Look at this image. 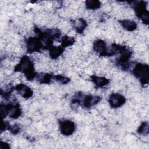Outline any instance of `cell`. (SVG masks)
I'll return each instance as SVG.
<instances>
[{
  "instance_id": "cell-12",
  "label": "cell",
  "mask_w": 149,
  "mask_h": 149,
  "mask_svg": "<svg viewBox=\"0 0 149 149\" xmlns=\"http://www.w3.org/2000/svg\"><path fill=\"white\" fill-rule=\"evenodd\" d=\"M119 22L121 24L122 27L128 31H133L135 30L137 27V23L134 21L132 20H119Z\"/></svg>"
},
{
  "instance_id": "cell-2",
  "label": "cell",
  "mask_w": 149,
  "mask_h": 149,
  "mask_svg": "<svg viewBox=\"0 0 149 149\" xmlns=\"http://www.w3.org/2000/svg\"><path fill=\"white\" fill-rule=\"evenodd\" d=\"M130 5L134 9L137 17L140 19L143 23L148 24L149 22V12L146 8V2L140 1H130Z\"/></svg>"
},
{
  "instance_id": "cell-13",
  "label": "cell",
  "mask_w": 149,
  "mask_h": 149,
  "mask_svg": "<svg viewBox=\"0 0 149 149\" xmlns=\"http://www.w3.org/2000/svg\"><path fill=\"white\" fill-rule=\"evenodd\" d=\"M37 80L41 84H49L53 79V75L48 73H41L36 76Z\"/></svg>"
},
{
  "instance_id": "cell-5",
  "label": "cell",
  "mask_w": 149,
  "mask_h": 149,
  "mask_svg": "<svg viewBox=\"0 0 149 149\" xmlns=\"http://www.w3.org/2000/svg\"><path fill=\"white\" fill-rule=\"evenodd\" d=\"M75 123L70 120H63L59 122V130L62 134L68 136L72 135L75 131Z\"/></svg>"
},
{
  "instance_id": "cell-10",
  "label": "cell",
  "mask_w": 149,
  "mask_h": 149,
  "mask_svg": "<svg viewBox=\"0 0 149 149\" xmlns=\"http://www.w3.org/2000/svg\"><path fill=\"white\" fill-rule=\"evenodd\" d=\"M90 79L97 87H103L109 83V80L107 78L96 75L91 76Z\"/></svg>"
},
{
  "instance_id": "cell-6",
  "label": "cell",
  "mask_w": 149,
  "mask_h": 149,
  "mask_svg": "<svg viewBox=\"0 0 149 149\" xmlns=\"http://www.w3.org/2000/svg\"><path fill=\"white\" fill-rule=\"evenodd\" d=\"M126 98L119 93H112L110 95L108 102L111 107L112 108H118L121 107L126 102Z\"/></svg>"
},
{
  "instance_id": "cell-9",
  "label": "cell",
  "mask_w": 149,
  "mask_h": 149,
  "mask_svg": "<svg viewBox=\"0 0 149 149\" xmlns=\"http://www.w3.org/2000/svg\"><path fill=\"white\" fill-rule=\"evenodd\" d=\"M72 24L76 32L79 34H82L87 26L86 21L83 18L74 19L72 21Z\"/></svg>"
},
{
  "instance_id": "cell-20",
  "label": "cell",
  "mask_w": 149,
  "mask_h": 149,
  "mask_svg": "<svg viewBox=\"0 0 149 149\" xmlns=\"http://www.w3.org/2000/svg\"><path fill=\"white\" fill-rule=\"evenodd\" d=\"M1 148H10V146L5 143V144H1Z\"/></svg>"
},
{
  "instance_id": "cell-8",
  "label": "cell",
  "mask_w": 149,
  "mask_h": 149,
  "mask_svg": "<svg viewBox=\"0 0 149 149\" xmlns=\"http://www.w3.org/2000/svg\"><path fill=\"white\" fill-rule=\"evenodd\" d=\"M15 89L23 98L25 99L30 98L33 96V91L30 87L23 83L17 84L15 87Z\"/></svg>"
},
{
  "instance_id": "cell-1",
  "label": "cell",
  "mask_w": 149,
  "mask_h": 149,
  "mask_svg": "<svg viewBox=\"0 0 149 149\" xmlns=\"http://www.w3.org/2000/svg\"><path fill=\"white\" fill-rule=\"evenodd\" d=\"M15 72L23 73L27 80H33L37 76L35 72L33 62L27 55H23L19 61V63L14 68Z\"/></svg>"
},
{
  "instance_id": "cell-19",
  "label": "cell",
  "mask_w": 149,
  "mask_h": 149,
  "mask_svg": "<svg viewBox=\"0 0 149 149\" xmlns=\"http://www.w3.org/2000/svg\"><path fill=\"white\" fill-rule=\"evenodd\" d=\"M10 126V125L9 124V123L8 122L3 120L2 122V126H1V132L5 130L6 129H9Z\"/></svg>"
},
{
  "instance_id": "cell-16",
  "label": "cell",
  "mask_w": 149,
  "mask_h": 149,
  "mask_svg": "<svg viewBox=\"0 0 149 149\" xmlns=\"http://www.w3.org/2000/svg\"><path fill=\"white\" fill-rule=\"evenodd\" d=\"M149 132L148 122H143L140 125L137 129V133L140 134L147 135Z\"/></svg>"
},
{
  "instance_id": "cell-18",
  "label": "cell",
  "mask_w": 149,
  "mask_h": 149,
  "mask_svg": "<svg viewBox=\"0 0 149 149\" xmlns=\"http://www.w3.org/2000/svg\"><path fill=\"white\" fill-rule=\"evenodd\" d=\"M9 130H10V133L13 134H18L20 132V127L19 125L17 124H14L13 125H10L9 129Z\"/></svg>"
},
{
  "instance_id": "cell-15",
  "label": "cell",
  "mask_w": 149,
  "mask_h": 149,
  "mask_svg": "<svg viewBox=\"0 0 149 149\" xmlns=\"http://www.w3.org/2000/svg\"><path fill=\"white\" fill-rule=\"evenodd\" d=\"M85 6L87 9L96 10L101 6V2L98 0H87L85 2Z\"/></svg>"
},
{
  "instance_id": "cell-7",
  "label": "cell",
  "mask_w": 149,
  "mask_h": 149,
  "mask_svg": "<svg viewBox=\"0 0 149 149\" xmlns=\"http://www.w3.org/2000/svg\"><path fill=\"white\" fill-rule=\"evenodd\" d=\"M93 50L100 56H108V48L106 42L102 40H97L93 43Z\"/></svg>"
},
{
  "instance_id": "cell-11",
  "label": "cell",
  "mask_w": 149,
  "mask_h": 149,
  "mask_svg": "<svg viewBox=\"0 0 149 149\" xmlns=\"http://www.w3.org/2000/svg\"><path fill=\"white\" fill-rule=\"evenodd\" d=\"M49 55L51 59H56L58 58L64 52L65 48L61 45L54 46L52 45L49 49Z\"/></svg>"
},
{
  "instance_id": "cell-14",
  "label": "cell",
  "mask_w": 149,
  "mask_h": 149,
  "mask_svg": "<svg viewBox=\"0 0 149 149\" xmlns=\"http://www.w3.org/2000/svg\"><path fill=\"white\" fill-rule=\"evenodd\" d=\"M60 42H61V45L64 48H65L66 47L73 45L75 42V39L73 37L65 35L61 38Z\"/></svg>"
},
{
  "instance_id": "cell-3",
  "label": "cell",
  "mask_w": 149,
  "mask_h": 149,
  "mask_svg": "<svg viewBox=\"0 0 149 149\" xmlns=\"http://www.w3.org/2000/svg\"><path fill=\"white\" fill-rule=\"evenodd\" d=\"M133 73L143 86L148 84L149 81V66L147 64L137 63L133 69Z\"/></svg>"
},
{
  "instance_id": "cell-4",
  "label": "cell",
  "mask_w": 149,
  "mask_h": 149,
  "mask_svg": "<svg viewBox=\"0 0 149 149\" xmlns=\"http://www.w3.org/2000/svg\"><path fill=\"white\" fill-rule=\"evenodd\" d=\"M27 52L29 54H31L35 52H40L41 49H44V44L41 39L37 37H29L26 41Z\"/></svg>"
},
{
  "instance_id": "cell-17",
  "label": "cell",
  "mask_w": 149,
  "mask_h": 149,
  "mask_svg": "<svg viewBox=\"0 0 149 149\" xmlns=\"http://www.w3.org/2000/svg\"><path fill=\"white\" fill-rule=\"evenodd\" d=\"M53 79L62 84H66L70 81V79L62 74H56L53 76Z\"/></svg>"
}]
</instances>
